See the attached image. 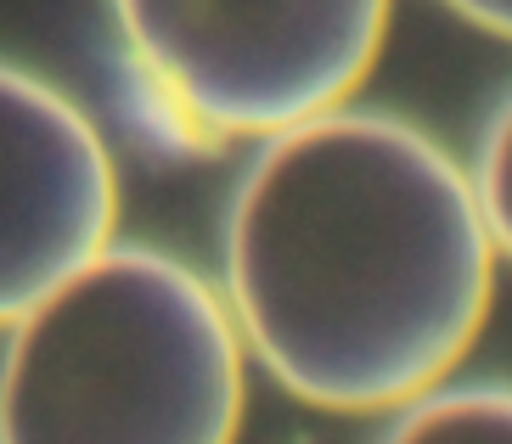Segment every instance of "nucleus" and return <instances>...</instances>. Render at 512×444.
Returning <instances> with one entry per match:
<instances>
[{
  "mask_svg": "<svg viewBox=\"0 0 512 444\" xmlns=\"http://www.w3.org/2000/svg\"><path fill=\"white\" fill-rule=\"evenodd\" d=\"M119 175L57 85L0 62V326L113 248Z\"/></svg>",
  "mask_w": 512,
  "mask_h": 444,
  "instance_id": "nucleus-4",
  "label": "nucleus"
},
{
  "mask_svg": "<svg viewBox=\"0 0 512 444\" xmlns=\"http://www.w3.org/2000/svg\"><path fill=\"white\" fill-rule=\"evenodd\" d=\"M445 6H451L456 17H467L473 29L512 40V0H445Z\"/></svg>",
  "mask_w": 512,
  "mask_h": 444,
  "instance_id": "nucleus-7",
  "label": "nucleus"
},
{
  "mask_svg": "<svg viewBox=\"0 0 512 444\" xmlns=\"http://www.w3.org/2000/svg\"><path fill=\"white\" fill-rule=\"evenodd\" d=\"M394 0H113L124 51L197 141H276L366 85Z\"/></svg>",
  "mask_w": 512,
  "mask_h": 444,
  "instance_id": "nucleus-3",
  "label": "nucleus"
},
{
  "mask_svg": "<svg viewBox=\"0 0 512 444\" xmlns=\"http://www.w3.org/2000/svg\"><path fill=\"white\" fill-rule=\"evenodd\" d=\"M496 242L467 169L417 124L338 107L265 141L226 214V310L293 400L406 411L473 349Z\"/></svg>",
  "mask_w": 512,
  "mask_h": 444,
  "instance_id": "nucleus-1",
  "label": "nucleus"
},
{
  "mask_svg": "<svg viewBox=\"0 0 512 444\" xmlns=\"http://www.w3.org/2000/svg\"><path fill=\"white\" fill-rule=\"evenodd\" d=\"M467 186H473V203H479V220L490 231V242H496V253L512 259V96L490 119V130H484V147Z\"/></svg>",
  "mask_w": 512,
  "mask_h": 444,
  "instance_id": "nucleus-6",
  "label": "nucleus"
},
{
  "mask_svg": "<svg viewBox=\"0 0 512 444\" xmlns=\"http://www.w3.org/2000/svg\"><path fill=\"white\" fill-rule=\"evenodd\" d=\"M226 298L158 248H113L40 298L0 355V444H237Z\"/></svg>",
  "mask_w": 512,
  "mask_h": 444,
  "instance_id": "nucleus-2",
  "label": "nucleus"
},
{
  "mask_svg": "<svg viewBox=\"0 0 512 444\" xmlns=\"http://www.w3.org/2000/svg\"><path fill=\"white\" fill-rule=\"evenodd\" d=\"M383 444H512V388L428 394L406 405Z\"/></svg>",
  "mask_w": 512,
  "mask_h": 444,
  "instance_id": "nucleus-5",
  "label": "nucleus"
}]
</instances>
